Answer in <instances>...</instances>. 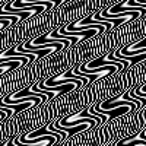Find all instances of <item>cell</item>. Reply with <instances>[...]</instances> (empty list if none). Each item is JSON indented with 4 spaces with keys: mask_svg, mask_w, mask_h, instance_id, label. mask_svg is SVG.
Instances as JSON below:
<instances>
[{
    "mask_svg": "<svg viewBox=\"0 0 146 146\" xmlns=\"http://www.w3.org/2000/svg\"><path fill=\"white\" fill-rule=\"evenodd\" d=\"M57 140H63L62 135L47 129V133H40V130L29 131L27 135H22L15 140H12V143L18 146H51Z\"/></svg>",
    "mask_w": 146,
    "mask_h": 146,
    "instance_id": "1",
    "label": "cell"
},
{
    "mask_svg": "<svg viewBox=\"0 0 146 146\" xmlns=\"http://www.w3.org/2000/svg\"><path fill=\"white\" fill-rule=\"evenodd\" d=\"M98 34H102V31L100 28H88V29H80V31H69L66 28V25L60 29H54L53 32H50V36L51 38H58V36H63V38H69L72 42H70V47H73L76 42L79 41H83L86 38H91L94 35H98Z\"/></svg>",
    "mask_w": 146,
    "mask_h": 146,
    "instance_id": "2",
    "label": "cell"
},
{
    "mask_svg": "<svg viewBox=\"0 0 146 146\" xmlns=\"http://www.w3.org/2000/svg\"><path fill=\"white\" fill-rule=\"evenodd\" d=\"M3 146H18V145H13V143H12V140H10V142H6Z\"/></svg>",
    "mask_w": 146,
    "mask_h": 146,
    "instance_id": "3",
    "label": "cell"
}]
</instances>
